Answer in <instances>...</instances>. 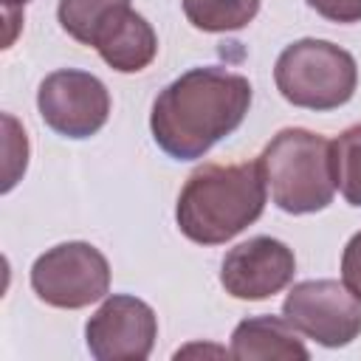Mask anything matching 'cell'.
<instances>
[{"instance_id": "obj_11", "label": "cell", "mask_w": 361, "mask_h": 361, "mask_svg": "<svg viewBox=\"0 0 361 361\" xmlns=\"http://www.w3.org/2000/svg\"><path fill=\"white\" fill-rule=\"evenodd\" d=\"M231 358L254 361V358H310L307 347L299 338V330L285 316H251L243 319L231 333Z\"/></svg>"}, {"instance_id": "obj_12", "label": "cell", "mask_w": 361, "mask_h": 361, "mask_svg": "<svg viewBox=\"0 0 361 361\" xmlns=\"http://www.w3.org/2000/svg\"><path fill=\"white\" fill-rule=\"evenodd\" d=\"M180 3L186 20L206 34L240 31L259 11V0H180Z\"/></svg>"}, {"instance_id": "obj_9", "label": "cell", "mask_w": 361, "mask_h": 361, "mask_svg": "<svg viewBox=\"0 0 361 361\" xmlns=\"http://www.w3.org/2000/svg\"><path fill=\"white\" fill-rule=\"evenodd\" d=\"M296 257L274 237H251L234 245L220 265V285L243 302H259L293 282Z\"/></svg>"}, {"instance_id": "obj_15", "label": "cell", "mask_w": 361, "mask_h": 361, "mask_svg": "<svg viewBox=\"0 0 361 361\" xmlns=\"http://www.w3.org/2000/svg\"><path fill=\"white\" fill-rule=\"evenodd\" d=\"M3 127H6V141H3V149H6L3 192H11L14 183L20 180V175L25 172V164H28V138L20 130V124L14 121V116H8V113L3 116Z\"/></svg>"}, {"instance_id": "obj_5", "label": "cell", "mask_w": 361, "mask_h": 361, "mask_svg": "<svg viewBox=\"0 0 361 361\" xmlns=\"http://www.w3.org/2000/svg\"><path fill=\"white\" fill-rule=\"evenodd\" d=\"M34 293L62 310H79L107 296L110 290V265L107 257L82 240L59 243L39 254L31 265Z\"/></svg>"}, {"instance_id": "obj_7", "label": "cell", "mask_w": 361, "mask_h": 361, "mask_svg": "<svg viewBox=\"0 0 361 361\" xmlns=\"http://www.w3.org/2000/svg\"><path fill=\"white\" fill-rule=\"evenodd\" d=\"M42 121L65 138L96 135L110 116V93L104 82L87 71L62 68L42 79L37 90Z\"/></svg>"}, {"instance_id": "obj_2", "label": "cell", "mask_w": 361, "mask_h": 361, "mask_svg": "<svg viewBox=\"0 0 361 361\" xmlns=\"http://www.w3.org/2000/svg\"><path fill=\"white\" fill-rule=\"evenodd\" d=\"M265 175L257 161L197 166L175 206L183 237L200 245H220L259 220L265 209Z\"/></svg>"}, {"instance_id": "obj_14", "label": "cell", "mask_w": 361, "mask_h": 361, "mask_svg": "<svg viewBox=\"0 0 361 361\" xmlns=\"http://www.w3.org/2000/svg\"><path fill=\"white\" fill-rule=\"evenodd\" d=\"M336 189L350 206H361V124L347 127L333 141Z\"/></svg>"}, {"instance_id": "obj_4", "label": "cell", "mask_w": 361, "mask_h": 361, "mask_svg": "<svg viewBox=\"0 0 361 361\" xmlns=\"http://www.w3.org/2000/svg\"><path fill=\"white\" fill-rule=\"evenodd\" d=\"M274 82L293 107L327 113L347 104L358 85V65L350 51L327 39H296L274 65Z\"/></svg>"}, {"instance_id": "obj_13", "label": "cell", "mask_w": 361, "mask_h": 361, "mask_svg": "<svg viewBox=\"0 0 361 361\" xmlns=\"http://www.w3.org/2000/svg\"><path fill=\"white\" fill-rule=\"evenodd\" d=\"M130 8V0H59V25L82 45H93L96 34L118 11Z\"/></svg>"}, {"instance_id": "obj_17", "label": "cell", "mask_w": 361, "mask_h": 361, "mask_svg": "<svg viewBox=\"0 0 361 361\" xmlns=\"http://www.w3.org/2000/svg\"><path fill=\"white\" fill-rule=\"evenodd\" d=\"M307 6L330 23H358L361 20V0H307Z\"/></svg>"}, {"instance_id": "obj_10", "label": "cell", "mask_w": 361, "mask_h": 361, "mask_svg": "<svg viewBox=\"0 0 361 361\" xmlns=\"http://www.w3.org/2000/svg\"><path fill=\"white\" fill-rule=\"evenodd\" d=\"M93 48L113 71L138 73L155 59L158 37H155V28L138 11L124 8L104 23V28L96 34Z\"/></svg>"}, {"instance_id": "obj_1", "label": "cell", "mask_w": 361, "mask_h": 361, "mask_svg": "<svg viewBox=\"0 0 361 361\" xmlns=\"http://www.w3.org/2000/svg\"><path fill=\"white\" fill-rule=\"evenodd\" d=\"M251 107V82L217 65L192 68L169 82L152 102L149 130L175 161L203 158L231 135Z\"/></svg>"}, {"instance_id": "obj_16", "label": "cell", "mask_w": 361, "mask_h": 361, "mask_svg": "<svg viewBox=\"0 0 361 361\" xmlns=\"http://www.w3.org/2000/svg\"><path fill=\"white\" fill-rule=\"evenodd\" d=\"M341 282L350 288V293L361 302V231L350 237L341 254Z\"/></svg>"}, {"instance_id": "obj_8", "label": "cell", "mask_w": 361, "mask_h": 361, "mask_svg": "<svg viewBox=\"0 0 361 361\" xmlns=\"http://www.w3.org/2000/svg\"><path fill=\"white\" fill-rule=\"evenodd\" d=\"M158 338L155 310L130 293H113L85 324V341L96 361H144Z\"/></svg>"}, {"instance_id": "obj_6", "label": "cell", "mask_w": 361, "mask_h": 361, "mask_svg": "<svg viewBox=\"0 0 361 361\" xmlns=\"http://www.w3.org/2000/svg\"><path fill=\"white\" fill-rule=\"evenodd\" d=\"M282 316L322 347H347L361 336V302L336 279L296 282L282 302Z\"/></svg>"}, {"instance_id": "obj_3", "label": "cell", "mask_w": 361, "mask_h": 361, "mask_svg": "<svg viewBox=\"0 0 361 361\" xmlns=\"http://www.w3.org/2000/svg\"><path fill=\"white\" fill-rule=\"evenodd\" d=\"M259 166L271 200L288 214H313L333 203V141L302 127L279 130L262 149Z\"/></svg>"}, {"instance_id": "obj_18", "label": "cell", "mask_w": 361, "mask_h": 361, "mask_svg": "<svg viewBox=\"0 0 361 361\" xmlns=\"http://www.w3.org/2000/svg\"><path fill=\"white\" fill-rule=\"evenodd\" d=\"M25 3H28V0H3V11H6V14H20Z\"/></svg>"}]
</instances>
